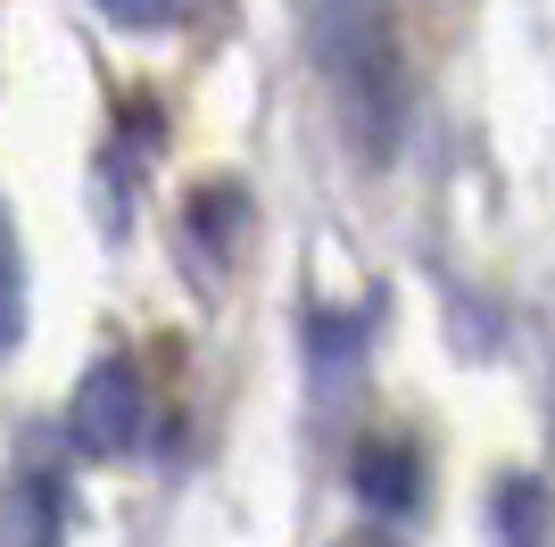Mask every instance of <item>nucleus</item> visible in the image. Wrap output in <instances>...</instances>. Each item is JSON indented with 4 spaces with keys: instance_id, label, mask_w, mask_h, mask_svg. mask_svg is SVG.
<instances>
[{
    "instance_id": "f257e3e1",
    "label": "nucleus",
    "mask_w": 555,
    "mask_h": 547,
    "mask_svg": "<svg viewBox=\"0 0 555 547\" xmlns=\"http://www.w3.org/2000/svg\"><path fill=\"white\" fill-rule=\"evenodd\" d=\"M307 50H315L324 84L340 91L348 133L365 141L373 158H390L398 133H406V50H398L390 0H315Z\"/></svg>"
},
{
    "instance_id": "f03ea898",
    "label": "nucleus",
    "mask_w": 555,
    "mask_h": 547,
    "mask_svg": "<svg viewBox=\"0 0 555 547\" xmlns=\"http://www.w3.org/2000/svg\"><path fill=\"white\" fill-rule=\"evenodd\" d=\"M67 432H75L83 456H133L141 448V432H150V390H141L133 357H100L92 373L75 382Z\"/></svg>"
},
{
    "instance_id": "7ed1b4c3",
    "label": "nucleus",
    "mask_w": 555,
    "mask_h": 547,
    "mask_svg": "<svg viewBox=\"0 0 555 547\" xmlns=\"http://www.w3.org/2000/svg\"><path fill=\"white\" fill-rule=\"evenodd\" d=\"M357 498H365L373 514H406V506L423 498V456L406 448V440H365V448H357Z\"/></svg>"
},
{
    "instance_id": "20e7f679",
    "label": "nucleus",
    "mask_w": 555,
    "mask_h": 547,
    "mask_svg": "<svg viewBox=\"0 0 555 547\" xmlns=\"http://www.w3.org/2000/svg\"><path fill=\"white\" fill-rule=\"evenodd\" d=\"M0 547H59V473H25L0 514Z\"/></svg>"
},
{
    "instance_id": "39448f33",
    "label": "nucleus",
    "mask_w": 555,
    "mask_h": 547,
    "mask_svg": "<svg viewBox=\"0 0 555 547\" xmlns=\"http://www.w3.org/2000/svg\"><path fill=\"white\" fill-rule=\"evenodd\" d=\"M25 341V250H17V225L0 207V357Z\"/></svg>"
},
{
    "instance_id": "423d86ee",
    "label": "nucleus",
    "mask_w": 555,
    "mask_h": 547,
    "mask_svg": "<svg viewBox=\"0 0 555 547\" xmlns=\"http://www.w3.org/2000/svg\"><path fill=\"white\" fill-rule=\"evenodd\" d=\"M191 216H199V232H208L216 250H224V241H232V216H249V200H241L232 182H208V191L191 200Z\"/></svg>"
},
{
    "instance_id": "0eeeda50",
    "label": "nucleus",
    "mask_w": 555,
    "mask_h": 547,
    "mask_svg": "<svg viewBox=\"0 0 555 547\" xmlns=\"http://www.w3.org/2000/svg\"><path fill=\"white\" fill-rule=\"evenodd\" d=\"M100 9H108L116 25H133V34H150V25H166V9H175V0H100Z\"/></svg>"
},
{
    "instance_id": "6e6552de",
    "label": "nucleus",
    "mask_w": 555,
    "mask_h": 547,
    "mask_svg": "<svg viewBox=\"0 0 555 547\" xmlns=\"http://www.w3.org/2000/svg\"><path fill=\"white\" fill-rule=\"evenodd\" d=\"M340 547H398V539H382V531H365V539H340Z\"/></svg>"
}]
</instances>
